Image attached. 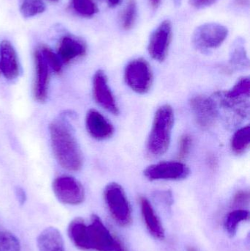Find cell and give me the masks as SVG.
I'll return each instance as SVG.
<instances>
[{
	"label": "cell",
	"mask_w": 250,
	"mask_h": 251,
	"mask_svg": "<svg viewBox=\"0 0 250 251\" xmlns=\"http://www.w3.org/2000/svg\"><path fill=\"white\" fill-rule=\"evenodd\" d=\"M68 234L80 250L127 251L120 239L110 232L98 215L91 216L89 225L82 218H75L69 224Z\"/></svg>",
	"instance_id": "obj_1"
},
{
	"label": "cell",
	"mask_w": 250,
	"mask_h": 251,
	"mask_svg": "<svg viewBox=\"0 0 250 251\" xmlns=\"http://www.w3.org/2000/svg\"><path fill=\"white\" fill-rule=\"evenodd\" d=\"M250 80L241 78L228 91H217L214 100L218 110L224 113L225 119L230 126H236L250 115Z\"/></svg>",
	"instance_id": "obj_2"
},
{
	"label": "cell",
	"mask_w": 250,
	"mask_h": 251,
	"mask_svg": "<svg viewBox=\"0 0 250 251\" xmlns=\"http://www.w3.org/2000/svg\"><path fill=\"white\" fill-rule=\"evenodd\" d=\"M51 147L54 156L62 168L68 171H79L83 164L80 148L68 126L54 121L49 126Z\"/></svg>",
	"instance_id": "obj_3"
},
{
	"label": "cell",
	"mask_w": 250,
	"mask_h": 251,
	"mask_svg": "<svg viewBox=\"0 0 250 251\" xmlns=\"http://www.w3.org/2000/svg\"><path fill=\"white\" fill-rule=\"evenodd\" d=\"M174 125V112L171 106L164 104L156 112L152 128L147 142L148 154L159 157L168 150Z\"/></svg>",
	"instance_id": "obj_4"
},
{
	"label": "cell",
	"mask_w": 250,
	"mask_h": 251,
	"mask_svg": "<svg viewBox=\"0 0 250 251\" xmlns=\"http://www.w3.org/2000/svg\"><path fill=\"white\" fill-rule=\"evenodd\" d=\"M104 196L113 220L121 226L131 224L132 209L123 187L117 183H110L104 189Z\"/></svg>",
	"instance_id": "obj_5"
},
{
	"label": "cell",
	"mask_w": 250,
	"mask_h": 251,
	"mask_svg": "<svg viewBox=\"0 0 250 251\" xmlns=\"http://www.w3.org/2000/svg\"><path fill=\"white\" fill-rule=\"evenodd\" d=\"M228 35L226 26L218 23L200 25L194 31L192 43L197 50L208 51L220 47Z\"/></svg>",
	"instance_id": "obj_6"
},
{
	"label": "cell",
	"mask_w": 250,
	"mask_h": 251,
	"mask_svg": "<svg viewBox=\"0 0 250 251\" xmlns=\"http://www.w3.org/2000/svg\"><path fill=\"white\" fill-rule=\"evenodd\" d=\"M124 79L128 86L135 92L146 94L153 83L152 70L149 63L142 58L132 60L125 69Z\"/></svg>",
	"instance_id": "obj_7"
},
{
	"label": "cell",
	"mask_w": 250,
	"mask_h": 251,
	"mask_svg": "<svg viewBox=\"0 0 250 251\" xmlns=\"http://www.w3.org/2000/svg\"><path fill=\"white\" fill-rule=\"evenodd\" d=\"M53 191L59 201L64 204L79 205L85 200L84 187L79 181L70 176H61L53 181Z\"/></svg>",
	"instance_id": "obj_8"
},
{
	"label": "cell",
	"mask_w": 250,
	"mask_h": 251,
	"mask_svg": "<svg viewBox=\"0 0 250 251\" xmlns=\"http://www.w3.org/2000/svg\"><path fill=\"white\" fill-rule=\"evenodd\" d=\"M190 170L182 162L168 161L150 165L144 171V176L150 181L171 180L179 181L189 176Z\"/></svg>",
	"instance_id": "obj_9"
},
{
	"label": "cell",
	"mask_w": 250,
	"mask_h": 251,
	"mask_svg": "<svg viewBox=\"0 0 250 251\" xmlns=\"http://www.w3.org/2000/svg\"><path fill=\"white\" fill-rule=\"evenodd\" d=\"M189 104L197 125L203 129L214 126L219 116L214 99L204 95L195 96L191 99Z\"/></svg>",
	"instance_id": "obj_10"
},
{
	"label": "cell",
	"mask_w": 250,
	"mask_h": 251,
	"mask_svg": "<svg viewBox=\"0 0 250 251\" xmlns=\"http://www.w3.org/2000/svg\"><path fill=\"white\" fill-rule=\"evenodd\" d=\"M173 37V26L170 21L164 20L151 34L148 43V52L154 60L163 62L168 54Z\"/></svg>",
	"instance_id": "obj_11"
},
{
	"label": "cell",
	"mask_w": 250,
	"mask_h": 251,
	"mask_svg": "<svg viewBox=\"0 0 250 251\" xmlns=\"http://www.w3.org/2000/svg\"><path fill=\"white\" fill-rule=\"evenodd\" d=\"M92 93L97 104L113 115H118L119 108L109 86L107 75L102 70L95 72L92 80Z\"/></svg>",
	"instance_id": "obj_12"
},
{
	"label": "cell",
	"mask_w": 250,
	"mask_h": 251,
	"mask_svg": "<svg viewBox=\"0 0 250 251\" xmlns=\"http://www.w3.org/2000/svg\"><path fill=\"white\" fill-rule=\"evenodd\" d=\"M35 63V81H34V96L39 102H44L48 95L49 82V69L48 63L41 54L39 49L34 53Z\"/></svg>",
	"instance_id": "obj_13"
},
{
	"label": "cell",
	"mask_w": 250,
	"mask_h": 251,
	"mask_svg": "<svg viewBox=\"0 0 250 251\" xmlns=\"http://www.w3.org/2000/svg\"><path fill=\"white\" fill-rule=\"evenodd\" d=\"M86 52L85 41L73 35H67L60 39L57 54L63 64H68L79 57H83Z\"/></svg>",
	"instance_id": "obj_14"
},
{
	"label": "cell",
	"mask_w": 250,
	"mask_h": 251,
	"mask_svg": "<svg viewBox=\"0 0 250 251\" xmlns=\"http://www.w3.org/2000/svg\"><path fill=\"white\" fill-rule=\"evenodd\" d=\"M85 123L90 135L95 140H107L114 134L113 125L101 113L93 109L87 113Z\"/></svg>",
	"instance_id": "obj_15"
},
{
	"label": "cell",
	"mask_w": 250,
	"mask_h": 251,
	"mask_svg": "<svg viewBox=\"0 0 250 251\" xmlns=\"http://www.w3.org/2000/svg\"><path fill=\"white\" fill-rule=\"evenodd\" d=\"M0 71L10 80L16 79L20 72L16 50L7 40H3L0 44Z\"/></svg>",
	"instance_id": "obj_16"
},
{
	"label": "cell",
	"mask_w": 250,
	"mask_h": 251,
	"mask_svg": "<svg viewBox=\"0 0 250 251\" xmlns=\"http://www.w3.org/2000/svg\"><path fill=\"white\" fill-rule=\"evenodd\" d=\"M139 203L142 218L148 231L155 238L162 240L164 238V228L149 201L146 198L141 197Z\"/></svg>",
	"instance_id": "obj_17"
},
{
	"label": "cell",
	"mask_w": 250,
	"mask_h": 251,
	"mask_svg": "<svg viewBox=\"0 0 250 251\" xmlns=\"http://www.w3.org/2000/svg\"><path fill=\"white\" fill-rule=\"evenodd\" d=\"M38 251H66L61 233L54 227H48L37 238Z\"/></svg>",
	"instance_id": "obj_18"
},
{
	"label": "cell",
	"mask_w": 250,
	"mask_h": 251,
	"mask_svg": "<svg viewBox=\"0 0 250 251\" xmlns=\"http://www.w3.org/2000/svg\"><path fill=\"white\" fill-rule=\"evenodd\" d=\"M250 143V126L239 128L231 140V149L236 154H243L249 149Z\"/></svg>",
	"instance_id": "obj_19"
},
{
	"label": "cell",
	"mask_w": 250,
	"mask_h": 251,
	"mask_svg": "<svg viewBox=\"0 0 250 251\" xmlns=\"http://www.w3.org/2000/svg\"><path fill=\"white\" fill-rule=\"evenodd\" d=\"M250 218V213L245 209H235L227 214L225 220V228L229 235L234 236L237 231L238 226L241 222L248 221Z\"/></svg>",
	"instance_id": "obj_20"
},
{
	"label": "cell",
	"mask_w": 250,
	"mask_h": 251,
	"mask_svg": "<svg viewBox=\"0 0 250 251\" xmlns=\"http://www.w3.org/2000/svg\"><path fill=\"white\" fill-rule=\"evenodd\" d=\"M46 5L44 0H20L19 10L23 18H32L44 13Z\"/></svg>",
	"instance_id": "obj_21"
},
{
	"label": "cell",
	"mask_w": 250,
	"mask_h": 251,
	"mask_svg": "<svg viewBox=\"0 0 250 251\" xmlns=\"http://www.w3.org/2000/svg\"><path fill=\"white\" fill-rule=\"evenodd\" d=\"M73 10L82 17L91 18L98 12L94 0H71Z\"/></svg>",
	"instance_id": "obj_22"
},
{
	"label": "cell",
	"mask_w": 250,
	"mask_h": 251,
	"mask_svg": "<svg viewBox=\"0 0 250 251\" xmlns=\"http://www.w3.org/2000/svg\"><path fill=\"white\" fill-rule=\"evenodd\" d=\"M137 13L136 0H129L120 16V24L125 30L132 29L135 25Z\"/></svg>",
	"instance_id": "obj_23"
},
{
	"label": "cell",
	"mask_w": 250,
	"mask_h": 251,
	"mask_svg": "<svg viewBox=\"0 0 250 251\" xmlns=\"http://www.w3.org/2000/svg\"><path fill=\"white\" fill-rule=\"evenodd\" d=\"M0 251H22L19 239L8 230L0 228Z\"/></svg>",
	"instance_id": "obj_24"
},
{
	"label": "cell",
	"mask_w": 250,
	"mask_h": 251,
	"mask_svg": "<svg viewBox=\"0 0 250 251\" xmlns=\"http://www.w3.org/2000/svg\"><path fill=\"white\" fill-rule=\"evenodd\" d=\"M39 50L48 63V66H50L56 74L61 73L63 63L58 54L54 52L53 50L47 46H41Z\"/></svg>",
	"instance_id": "obj_25"
},
{
	"label": "cell",
	"mask_w": 250,
	"mask_h": 251,
	"mask_svg": "<svg viewBox=\"0 0 250 251\" xmlns=\"http://www.w3.org/2000/svg\"><path fill=\"white\" fill-rule=\"evenodd\" d=\"M192 145V138L189 134H183L181 137L179 144V158L183 159L186 157L189 152Z\"/></svg>",
	"instance_id": "obj_26"
},
{
	"label": "cell",
	"mask_w": 250,
	"mask_h": 251,
	"mask_svg": "<svg viewBox=\"0 0 250 251\" xmlns=\"http://www.w3.org/2000/svg\"><path fill=\"white\" fill-rule=\"evenodd\" d=\"M232 63L235 65H245L248 63V59L247 57L246 51L242 46H238L235 49L232 54Z\"/></svg>",
	"instance_id": "obj_27"
},
{
	"label": "cell",
	"mask_w": 250,
	"mask_h": 251,
	"mask_svg": "<svg viewBox=\"0 0 250 251\" xmlns=\"http://www.w3.org/2000/svg\"><path fill=\"white\" fill-rule=\"evenodd\" d=\"M250 201V195L246 191H239L235 195L233 198V206H245L248 204Z\"/></svg>",
	"instance_id": "obj_28"
},
{
	"label": "cell",
	"mask_w": 250,
	"mask_h": 251,
	"mask_svg": "<svg viewBox=\"0 0 250 251\" xmlns=\"http://www.w3.org/2000/svg\"><path fill=\"white\" fill-rule=\"evenodd\" d=\"M218 0H190L191 5L197 9L205 8L209 7Z\"/></svg>",
	"instance_id": "obj_29"
},
{
	"label": "cell",
	"mask_w": 250,
	"mask_h": 251,
	"mask_svg": "<svg viewBox=\"0 0 250 251\" xmlns=\"http://www.w3.org/2000/svg\"><path fill=\"white\" fill-rule=\"evenodd\" d=\"M16 196H17L18 201H19V203L21 205H23L25 201H26V194H25V192L22 189L18 188L16 190Z\"/></svg>",
	"instance_id": "obj_30"
},
{
	"label": "cell",
	"mask_w": 250,
	"mask_h": 251,
	"mask_svg": "<svg viewBox=\"0 0 250 251\" xmlns=\"http://www.w3.org/2000/svg\"><path fill=\"white\" fill-rule=\"evenodd\" d=\"M109 7H115L121 3L122 0H107Z\"/></svg>",
	"instance_id": "obj_31"
},
{
	"label": "cell",
	"mask_w": 250,
	"mask_h": 251,
	"mask_svg": "<svg viewBox=\"0 0 250 251\" xmlns=\"http://www.w3.org/2000/svg\"><path fill=\"white\" fill-rule=\"evenodd\" d=\"M151 7L154 9H157L161 4V0H149Z\"/></svg>",
	"instance_id": "obj_32"
},
{
	"label": "cell",
	"mask_w": 250,
	"mask_h": 251,
	"mask_svg": "<svg viewBox=\"0 0 250 251\" xmlns=\"http://www.w3.org/2000/svg\"><path fill=\"white\" fill-rule=\"evenodd\" d=\"M236 3L238 4H241V5H245V4H248L249 0H236Z\"/></svg>",
	"instance_id": "obj_33"
},
{
	"label": "cell",
	"mask_w": 250,
	"mask_h": 251,
	"mask_svg": "<svg viewBox=\"0 0 250 251\" xmlns=\"http://www.w3.org/2000/svg\"><path fill=\"white\" fill-rule=\"evenodd\" d=\"M187 251H197L196 249H195V248L193 247H188L187 248Z\"/></svg>",
	"instance_id": "obj_34"
},
{
	"label": "cell",
	"mask_w": 250,
	"mask_h": 251,
	"mask_svg": "<svg viewBox=\"0 0 250 251\" xmlns=\"http://www.w3.org/2000/svg\"><path fill=\"white\" fill-rule=\"evenodd\" d=\"M181 0H175V3H176V4H180Z\"/></svg>",
	"instance_id": "obj_35"
},
{
	"label": "cell",
	"mask_w": 250,
	"mask_h": 251,
	"mask_svg": "<svg viewBox=\"0 0 250 251\" xmlns=\"http://www.w3.org/2000/svg\"><path fill=\"white\" fill-rule=\"evenodd\" d=\"M49 1H58V0H49Z\"/></svg>",
	"instance_id": "obj_36"
},
{
	"label": "cell",
	"mask_w": 250,
	"mask_h": 251,
	"mask_svg": "<svg viewBox=\"0 0 250 251\" xmlns=\"http://www.w3.org/2000/svg\"><path fill=\"white\" fill-rule=\"evenodd\" d=\"M0 72H1V71H0Z\"/></svg>",
	"instance_id": "obj_37"
}]
</instances>
